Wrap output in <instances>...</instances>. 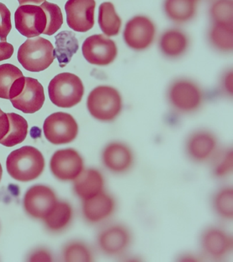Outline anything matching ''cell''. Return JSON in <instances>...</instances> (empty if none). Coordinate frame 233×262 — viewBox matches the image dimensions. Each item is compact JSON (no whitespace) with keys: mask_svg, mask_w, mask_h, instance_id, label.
<instances>
[{"mask_svg":"<svg viewBox=\"0 0 233 262\" xmlns=\"http://www.w3.org/2000/svg\"><path fill=\"white\" fill-rule=\"evenodd\" d=\"M116 201L113 195L105 191L84 201L83 213L92 224L106 223L116 212Z\"/></svg>","mask_w":233,"mask_h":262,"instance_id":"cell-18","label":"cell"},{"mask_svg":"<svg viewBox=\"0 0 233 262\" xmlns=\"http://www.w3.org/2000/svg\"><path fill=\"white\" fill-rule=\"evenodd\" d=\"M3 167H2L1 163H0V181H1L2 177H3Z\"/></svg>","mask_w":233,"mask_h":262,"instance_id":"cell-39","label":"cell"},{"mask_svg":"<svg viewBox=\"0 0 233 262\" xmlns=\"http://www.w3.org/2000/svg\"><path fill=\"white\" fill-rule=\"evenodd\" d=\"M220 149L218 138L206 129H198L192 132L185 144L187 156L198 164L210 163Z\"/></svg>","mask_w":233,"mask_h":262,"instance_id":"cell-7","label":"cell"},{"mask_svg":"<svg viewBox=\"0 0 233 262\" xmlns=\"http://www.w3.org/2000/svg\"><path fill=\"white\" fill-rule=\"evenodd\" d=\"M200 248L204 257L214 261H222L230 257L233 251L232 235L222 228H206L200 235Z\"/></svg>","mask_w":233,"mask_h":262,"instance_id":"cell-8","label":"cell"},{"mask_svg":"<svg viewBox=\"0 0 233 262\" xmlns=\"http://www.w3.org/2000/svg\"><path fill=\"white\" fill-rule=\"evenodd\" d=\"M16 29L30 39L39 37L45 31L47 17L43 9L37 5H21L15 13Z\"/></svg>","mask_w":233,"mask_h":262,"instance_id":"cell-12","label":"cell"},{"mask_svg":"<svg viewBox=\"0 0 233 262\" xmlns=\"http://www.w3.org/2000/svg\"><path fill=\"white\" fill-rule=\"evenodd\" d=\"M105 179L101 172L96 169L82 171L74 180L76 194L85 201L104 191Z\"/></svg>","mask_w":233,"mask_h":262,"instance_id":"cell-20","label":"cell"},{"mask_svg":"<svg viewBox=\"0 0 233 262\" xmlns=\"http://www.w3.org/2000/svg\"><path fill=\"white\" fill-rule=\"evenodd\" d=\"M196 3L194 0H165V13L175 23H187L196 15Z\"/></svg>","mask_w":233,"mask_h":262,"instance_id":"cell-22","label":"cell"},{"mask_svg":"<svg viewBox=\"0 0 233 262\" xmlns=\"http://www.w3.org/2000/svg\"><path fill=\"white\" fill-rule=\"evenodd\" d=\"M11 14L7 6L0 3V41H7L12 29Z\"/></svg>","mask_w":233,"mask_h":262,"instance_id":"cell-33","label":"cell"},{"mask_svg":"<svg viewBox=\"0 0 233 262\" xmlns=\"http://www.w3.org/2000/svg\"><path fill=\"white\" fill-rule=\"evenodd\" d=\"M222 88L226 92V94H232V72L230 71L226 72L223 76L222 80Z\"/></svg>","mask_w":233,"mask_h":262,"instance_id":"cell-36","label":"cell"},{"mask_svg":"<svg viewBox=\"0 0 233 262\" xmlns=\"http://www.w3.org/2000/svg\"><path fill=\"white\" fill-rule=\"evenodd\" d=\"M13 106L24 114H34L43 107L45 100L43 86L35 78L25 77L21 93L10 100Z\"/></svg>","mask_w":233,"mask_h":262,"instance_id":"cell-17","label":"cell"},{"mask_svg":"<svg viewBox=\"0 0 233 262\" xmlns=\"http://www.w3.org/2000/svg\"><path fill=\"white\" fill-rule=\"evenodd\" d=\"M212 208L220 219L225 221L233 219V189L224 186L218 189L212 197Z\"/></svg>","mask_w":233,"mask_h":262,"instance_id":"cell-26","label":"cell"},{"mask_svg":"<svg viewBox=\"0 0 233 262\" xmlns=\"http://www.w3.org/2000/svg\"><path fill=\"white\" fill-rule=\"evenodd\" d=\"M156 35V28L152 20L146 16L138 15L126 24L123 39L131 49L142 51L152 45Z\"/></svg>","mask_w":233,"mask_h":262,"instance_id":"cell-10","label":"cell"},{"mask_svg":"<svg viewBox=\"0 0 233 262\" xmlns=\"http://www.w3.org/2000/svg\"><path fill=\"white\" fill-rule=\"evenodd\" d=\"M210 13L213 24L233 25V0H214Z\"/></svg>","mask_w":233,"mask_h":262,"instance_id":"cell-29","label":"cell"},{"mask_svg":"<svg viewBox=\"0 0 233 262\" xmlns=\"http://www.w3.org/2000/svg\"><path fill=\"white\" fill-rule=\"evenodd\" d=\"M45 1V0H18L20 5H40Z\"/></svg>","mask_w":233,"mask_h":262,"instance_id":"cell-38","label":"cell"},{"mask_svg":"<svg viewBox=\"0 0 233 262\" xmlns=\"http://www.w3.org/2000/svg\"><path fill=\"white\" fill-rule=\"evenodd\" d=\"M160 50L163 55L171 59L184 56L190 46V39L186 33L177 28L165 31L159 42Z\"/></svg>","mask_w":233,"mask_h":262,"instance_id":"cell-19","label":"cell"},{"mask_svg":"<svg viewBox=\"0 0 233 262\" xmlns=\"http://www.w3.org/2000/svg\"><path fill=\"white\" fill-rule=\"evenodd\" d=\"M9 128V120L7 114L0 108V140L7 134Z\"/></svg>","mask_w":233,"mask_h":262,"instance_id":"cell-35","label":"cell"},{"mask_svg":"<svg viewBox=\"0 0 233 262\" xmlns=\"http://www.w3.org/2000/svg\"><path fill=\"white\" fill-rule=\"evenodd\" d=\"M45 166L43 155L33 146H23L14 150L7 159L8 173L21 182L37 179L43 173Z\"/></svg>","mask_w":233,"mask_h":262,"instance_id":"cell-1","label":"cell"},{"mask_svg":"<svg viewBox=\"0 0 233 262\" xmlns=\"http://www.w3.org/2000/svg\"><path fill=\"white\" fill-rule=\"evenodd\" d=\"M94 0H68L65 11L66 21L70 28L78 32H86L94 25Z\"/></svg>","mask_w":233,"mask_h":262,"instance_id":"cell-16","label":"cell"},{"mask_svg":"<svg viewBox=\"0 0 233 262\" xmlns=\"http://www.w3.org/2000/svg\"><path fill=\"white\" fill-rule=\"evenodd\" d=\"M14 53V47L7 41L0 42V61L9 59Z\"/></svg>","mask_w":233,"mask_h":262,"instance_id":"cell-34","label":"cell"},{"mask_svg":"<svg viewBox=\"0 0 233 262\" xmlns=\"http://www.w3.org/2000/svg\"><path fill=\"white\" fill-rule=\"evenodd\" d=\"M73 216V210L69 203H56L51 212L44 219L50 230L57 231L64 229L70 223Z\"/></svg>","mask_w":233,"mask_h":262,"instance_id":"cell-27","label":"cell"},{"mask_svg":"<svg viewBox=\"0 0 233 262\" xmlns=\"http://www.w3.org/2000/svg\"><path fill=\"white\" fill-rule=\"evenodd\" d=\"M56 49L54 56L57 58L60 68H64L71 62L72 57L79 50V42L75 33L64 30L56 36Z\"/></svg>","mask_w":233,"mask_h":262,"instance_id":"cell-21","label":"cell"},{"mask_svg":"<svg viewBox=\"0 0 233 262\" xmlns=\"http://www.w3.org/2000/svg\"><path fill=\"white\" fill-rule=\"evenodd\" d=\"M168 100L176 112L192 114L201 108L204 94L196 82L188 78H178L168 88Z\"/></svg>","mask_w":233,"mask_h":262,"instance_id":"cell-3","label":"cell"},{"mask_svg":"<svg viewBox=\"0 0 233 262\" xmlns=\"http://www.w3.org/2000/svg\"><path fill=\"white\" fill-rule=\"evenodd\" d=\"M98 22L102 32L108 37H114L119 34L122 21L113 4L103 3L100 5Z\"/></svg>","mask_w":233,"mask_h":262,"instance_id":"cell-25","label":"cell"},{"mask_svg":"<svg viewBox=\"0 0 233 262\" xmlns=\"http://www.w3.org/2000/svg\"><path fill=\"white\" fill-rule=\"evenodd\" d=\"M82 54L89 63L107 66L117 57L118 48L113 40L103 35L90 36L82 45Z\"/></svg>","mask_w":233,"mask_h":262,"instance_id":"cell-11","label":"cell"},{"mask_svg":"<svg viewBox=\"0 0 233 262\" xmlns=\"http://www.w3.org/2000/svg\"><path fill=\"white\" fill-rule=\"evenodd\" d=\"M102 161L109 172L115 174H124L134 167L135 157L128 145L115 141L109 143L103 148Z\"/></svg>","mask_w":233,"mask_h":262,"instance_id":"cell-14","label":"cell"},{"mask_svg":"<svg viewBox=\"0 0 233 262\" xmlns=\"http://www.w3.org/2000/svg\"><path fill=\"white\" fill-rule=\"evenodd\" d=\"M23 76L21 70L13 64L7 63L0 66V98L10 99V92L14 82Z\"/></svg>","mask_w":233,"mask_h":262,"instance_id":"cell-30","label":"cell"},{"mask_svg":"<svg viewBox=\"0 0 233 262\" xmlns=\"http://www.w3.org/2000/svg\"><path fill=\"white\" fill-rule=\"evenodd\" d=\"M194 1H196V2H197V1H198V0H194Z\"/></svg>","mask_w":233,"mask_h":262,"instance_id":"cell-40","label":"cell"},{"mask_svg":"<svg viewBox=\"0 0 233 262\" xmlns=\"http://www.w3.org/2000/svg\"><path fill=\"white\" fill-rule=\"evenodd\" d=\"M213 175L217 179H226L231 176L233 171L232 148H220L211 161Z\"/></svg>","mask_w":233,"mask_h":262,"instance_id":"cell-28","label":"cell"},{"mask_svg":"<svg viewBox=\"0 0 233 262\" xmlns=\"http://www.w3.org/2000/svg\"><path fill=\"white\" fill-rule=\"evenodd\" d=\"M132 243V231L123 224H108L98 235L100 251L110 257H120L125 255Z\"/></svg>","mask_w":233,"mask_h":262,"instance_id":"cell-6","label":"cell"},{"mask_svg":"<svg viewBox=\"0 0 233 262\" xmlns=\"http://www.w3.org/2000/svg\"><path fill=\"white\" fill-rule=\"evenodd\" d=\"M41 7L47 17V25L43 34L48 36L53 35L60 29L63 24V15L61 9L56 4L48 3L47 1L41 4Z\"/></svg>","mask_w":233,"mask_h":262,"instance_id":"cell-31","label":"cell"},{"mask_svg":"<svg viewBox=\"0 0 233 262\" xmlns=\"http://www.w3.org/2000/svg\"><path fill=\"white\" fill-rule=\"evenodd\" d=\"M54 48L49 40L41 37L28 39L19 48L17 58L24 69L32 72L43 71L55 59Z\"/></svg>","mask_w":233,"mask_h":262,"instance_id":"cell-4","label":"cell"},{"mask_svg":"<svg viewBox=\"0 0 233 262\" xmlns=\"http://www.w3.org/2000/svg\"><path fill=\"white\" fill-rule=\"evenodd\" d=\"M64 260L66 261H91L93 254L90 248L85 244L73 243L66 247L64 251Z\"/></svg>","mask_w":233,"mask_h":262,"instance_id":"cell-32","label":"cell"},{"mask_svg":"<svg viewBox=\"0 0 233 262\" xmlns=\"http://www.w3.org/2000/svg\"><path fill=\"white\" fill-rule=\"evenodd\" d=\"M58 203L53 190L44 185L30 187L23 199L26 212L35 219L44 220L55 207Z\"/></svg>","mask_w":233,"mask_h":262,"instance_id":"cell-13","label":"cell"},{"mask_svg":"<svg viewBox=\"0 0 233 262\" xmlns=\"http://www.w3.org/2000/svg\"><path fill=\"white\" fill-rule=\"evenodd\" d=\"M43 130L46 139L51 144H69L77 138L78 125L71 115L57 112L46 118Z\"/></svg>","mask_w":233,"mask_h":262,"instance_id":"cell-9","label":"cell"},{"mask_svg":"<svg viewBox=\"0 0 233 262\" xmlns=\"http://www.w3.org/2000/svg\"><path fill=\"white\" fill-rule=\"evenodd\" d=\"M48 92L50 100L56 106L71 108L82 101L84 86L77 76L67 72L58 74L50 81Z\"/></svg>","mask_w":233,"mask_h":262,"instance_id":"cell-5","label":"cell"},{"mask_svg":"<svg viewBox=\"0 0 233 262\" xmlns=\"http://www.w3.org/2000/svg\"><path fill=\"white\" fill-rule=\"evenodd\" d=\"M210 43L217 51L229 53L233 50V25L212 24L208 32Z\"/></svg>","mask_w":233,"mask_h":262,"instance_id":"cell-23","label":"cell"},{"mask_svg":"<svg viewBox=\"0 0 233 262\" xmlns=\"http://www.w3.org/2000/svg\"><path fill=\"white\" fill-rule=\"evenodd\" d=\"M50 168L59 180L74 181L84 170V161L77 151L63 149L54 153L50 161Z\"/></svg>","mask_w":233,"mask_h":262,"instance_id":"cell-15","label":"cell"},{"mask_svg":"<svg viewBox=\"0 0 233 262\" xmlns=\"http://www.w3.org/2000/svg\"><path fill=\"white\" fill-rule=\"evenodd\" d=\"M30 261H51V255L45 251H39L36 252L30 257Z\"/></svg>","mask_w":233,"mask_h":262,"instance_id":"cell-37","label":"cell"},{"mask_svg":"<svg viewBox=\"0 0 233 262\" xmlns=\"http://www.w3.org/2000/svg\"><path fill=\"white\" fill-rule=\"evenodd\" d=\"M87 108L96 120L103 122H112L122 112V97L119 92L112 86H96L88 96Z\"/></svg>","mask_w":233,"mask_h":262,"instance_id":"cell-2","label":"cell"},{"mask_svg":"<svg viewBox=\"0 0 233 262\" xmlns=\"http://www.w3.org/2000/svg\"><path fill=\"white\" fill-rule=\"evenodd\" d=\"M9 120V128L7 134L0 144L7 147H13L23 142L28 133V124L25 119L15 113L7 114Z\"/></svg>","mask_w":233,"mask_h":262,"instance_id":"cell-24","label":"cell"}]
</instances>
